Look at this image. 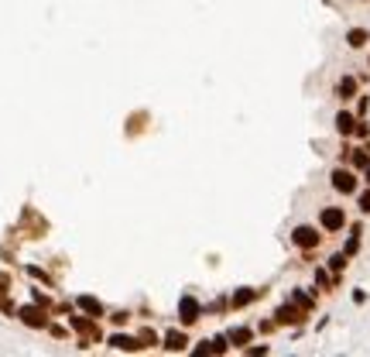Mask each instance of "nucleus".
<instances>
[{"instance_id":"obj_1","label":"nucleus","mask_w":370,"mask_h":357,"mask_svg":"<svg viewBox=\"0 0 370 357\" xmlns=\"http://www.w3.org/2000/svg\"><path fill=\"white\" fill-rule=\"evenodd\" d=\"M332 186H336L339 193H353V189H356V178H353L350 172H332Z\"/></svg>"},{"instance_id":"obj_3","label":"nucleus","mask_w":370,"mask_h":357,"mask_svg":"<svg viewBox=\"0 0 370 357\" xmlns=\"http://www.w3.org/2000/svg\"><path fill=\"white\" fill-rule=\"evenodd\" d=\"M322 227H326V230H339V227H343V210H336V206L326 210V213H322Z\"/></svg>"},{"instance_id":"obj_6","label":"nucleus","mask_w":370,"mask_h":357,"mask_svg":"<svg viewBox=\"0 0 370 357\" xmlns=\"http://www.w3.org/2000/svg\"><path fill=\"white\" fill-rule=\"evenodd\" d=\"M339 90H343V100H350V97H353V79H343V86H339Z\"/></svg>"},{"instance_id":"obj_4","label":"nucleus","mask_w":370,"mask_h":357,"mask_svg":"<svg viewBox=\"0 0 370 357\" xmlns=\"http://www.w3.org/2000/svg\"><path fill=\"white\" fill-rule=\"evenodd\" d=\"M336 124H339V131H343V134H350V131H353V117H350V114H339Z\"/></svg>"},{"instance_id":"obj_7","label":"nucleus","mask_w":370,"mask_h":357,"mask_svg":"<svg viewBox=\"0 0 370 357\" xmlns=\"http://www.w3.org/2000/svg\"><path fill=\"white\" fill-rule=\"evenodd\" d=\"M360 210H363V213H370V193H363V196H360Z\"/></svg>"},{"instance_id":"obj_5","label":"nucleus","mask_w":370,"mask_h":357,"mask_svg":"<svg viewBox=\"0 0 370 357\" xmlns=\"http://www.w3.org/2000/svg\"><path fill=\"white\" fill-rule=\"evenodd\" d=\"M363 41H367V31H350V45L353 48H360Z\"/></svg>"},{"instance_id":"obj_2","label":"nucleus","mask_w":370,"mask_h":357,"mask_svg":"<svg viewBox=\"0 0 370 357\" xmlns=\"http://www.w3.org/2000/svg\"><path fill=\"white\" fill-rule=\"evenodd\" d=\"M295 244H302V247H315V244H319V234H315L312 227H298V230H295Z\"/></svg>"}]
</instances>
